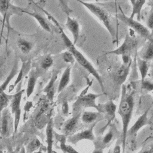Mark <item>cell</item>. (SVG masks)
<instances>
[{"label": "cell", "instance_id": "obj_1", "mask_svg": "<svg viewBox=\"0 0 153 153\" xmlns=\"http://www.w3.org/2000/svg\"><path fill=\"white\" fill-rule=\"evenodd\" d=\"M51 19L59 28L60 36L67 50H68L72 54L75 60L77 62V63L96 79L100 87L101 90L104 93L105 87L103 84V81L98 71L94 68L93 65L86 58V57L76 47L75 45L74 44L72 41L71 40L68 35L65 33L63 29L61 27L60 24L53 17L52 18L51 17Z\"/></svg>", "mask_w": 153, "mask_h": 153}, {"label": "cell", "instance_id": "obj_2", "mask_svg": "<svg viewBox=\"0 0 153 153\" xmlns=\"http://www.w3.org/2000/svg\"><path fill=\"white\" fill-rule=\"evenodd\" d=\"M126 91V86L123 85L121 98L118 109V113L121 117L122 122V148L123 152L126 148L127 137V133L134 108L133 93H128Z\"/></svg>", "mask_w": 153, "mask_h": 153}, {"label": "cell", "instance_id": "obj_3", "mask_svg": "<svg viewBox=\"0 0 153 153\" xmlns=\"http://www.w3.org/2000/svg\"><path fill=\"white\" fill-rule=\"evenodd\" d=\"M75 1L82 5L88 11L95 16L102 23L111 36L114 38H115V30L111 24L109 13L104 8L95 3L88 2L82 0Z\"/></svg>", "mask_w": 153, "mask_h": 153}, {"label": "cell", "instance_id": "obj_4", "mask_svg": "<svg viewBox=\"0 0 153 153\" xmlns=\"http://www.w3.org/2000/svg\"><path fill=\"white\" fill-rule=\"evenodd\" d=\"M137 42L134 37L129 33L125 36L123 43L114 50L105 52L106 54H114L121 56L123 63L128 64L131 63V56L136 48Z\"/></svg>", "mask_w": 153, "mask_h": 153}, {"label": "cell", "instance_id": "obj_5", "mask_svg": "<svg viewBox=\"0 0 153 153\" xmlns=\"http://www.w3.org/2000/svg\"><path fill=\"white\" fill-rule=\"evenodd\" d=\"M120 13L118 15V19L120 21L124 23L126 26H128L130 29L136 32L139 36L146 40L153 39L152 38L151 30L144 25L142 24L139 21L135 20L134 19L130 18L129 16H127L121 8L119 5Z\"/></svg>", "mask_w": 153, "mask_h": 153}, {"label": "cell", "instance_id": "obj_6", "mask_svg": "<svg viewBox=\"0 0 153 153\" xmlns=\"http://www.w3.org/2000/svg\"><path fill=\"white\" fill-rule=\"evenodd\" d=\"M102 94H95L89 93L80 96L73 104V112L75 115L78 114V111L84 108H94L99 111V106L96 104V100Z\"/></svg>", "mask_w": 153, "mask_h": 153}, {"label": "cell", "instance_id": "obj_7", "mask_svg": "<svg viewBox=\"0 0 153 153\" xmlns=\"http://www.w3.org/2000/svg\"><path fill=\"white\" fill-rule=\"evenodd\" d=\"M24 90H20L13 95L12 99L11 100V113L14 115V132L16 133L20 123V117H21V108L20 103L22 97V94Z\"/></svg>", "mask_w": 153, "mask_h": 153}, {"label": "cell", "instance_id": "obj_8", "mask_svg": "<svg viewBox=\"0 0 153 153\" xmlns=\"http://www.w3.org/2000/svg\"><path fill=\"white\" fill-rule=\"evenodd\" d=\"M97 122L93 123V124L86 130H82L74 134H71L68 138V141L69 143L76 145L78 142L83 140H88L93 141L95 140V136L94 134V128Z\"/></svg>", "mask_w": 153, "mask_h": 153}, {"label": "cell", "instance_id": "obj_9", "mask_svg": "<svg viewBox=\"0 0 153 153\" xmlns=\"http://www.w3.org/2000/svg\"><path fill=\"white\" fill-rule=\"evenodd\" d=\"M151 106H149L135 121L133 125L130 127L128 128L127 131V135L128 136H133L136 134L144 126L151 124V121L148 118V114L149 111V109L151 108Z\"/></svg>", "mask_w": 153, "mask_h": 153}, {"label": "cell", "instance_id": "obj_10", "mask_svg": "<svg viewBox=\"0 0 153 153\" xmlns=\"http://www.w3.org/2000/svg\"><path fill=\"white\" fill-rule=\"evenodd\" d=\"M65 25L72 36L74 44L76 45L80 35V24L79 22L77 19L71 17L69 15H66V20Z\"/></svg>", "mask_w": 153, "mask_h": 153}, {"label": "cell", "instance_id": "obj_11", "mask_svg": "<svg viewBox=\"0 0 153 153\" xmlns=\"http://www.w3.org/2000/svg\"><path fill=\"white\" fill-rule=\"evenodd\" d=\"M138 57L148 62L153 59V39L146 40L138 52Z\"/></svg>", "mask_w": 153, "mask_h": 153}, {"label": "cell", "instance_id": "obj_12", "mask_svg": "<svg viewBox=\"0 0 153 153\" xmlns=\"http://www.w3.org/2000/svg\"><path fill=\"white\" fill-rule=\"evenodd\" d=\"M131 63L128 64L122 63L117 69L115 74V81L119 85H123L126 81L129 74Z\"/></svg>", "mask_w": 153, "mask_h": 153}, {"label": "cell", "instance_id": "obj_13", "mask_svg": "<svg viewBox=\"0 0 153 153\" xmlns=\"http://www.w3.org/2000/svg\"><path fill=\"white\" fill-rule=\"evenodd\" d=\"M58 76V72L54 71L51 75V76L50 79L47 85L43 90V91L45 93L47 100L49 101H52L54 98L55 94V85L56 82L57 81Z\"/></svg>", "mask_w": 153, "mask_h": 153}, {"label": "cell", "instance_id": "obj_14", "mask_svg": "<svg viewBox=\"0 0 153 153\" xmlns=\"http://www.w3.org/2000/svg\"><path fill=\"white\" fill-rule=\"evenodd\" d=\"M40 75V72L38 70L32 69L30 71L29 75L27 87L26 88V94L27 97H29L34 91L37 79L39 77Z\"/></svg>", "mask_w": 153, "mask_h": 153}, {"label": "cell", "instance_id": "obj_15", "mask_svg": "<svg viewBox=\"0 0 153 153\" xmlns=\"http://www.w3.org/2000/svg\"><path fill=\"white\" fill-rule=\"evenodd\" d=\"M80 114L81 112L75 115L65 123L63 129L66 135H71V133H72L76 128L79 122V118L80 117Z\"/></svg>", "mask_w": 153, "mask_h": 153}, {"label": "cell", "instance_id": "obj_16", "mask_svg": "<svg viewBox=\"0 0 153 153\" xmlns=\"http://www.w3.org/2000/svg\"><path fill=\"white\" fill-rule=\"evenodd\" d=\"M132 8L130 16V18L134 19L135 16L137 17V20L139 21L141 17V11L143 5L146 3V0H129Z\"/></svg>", "mask_w": 153, "mask_h": 153}, {"label": "cell", "instance_id": "obj_17", "mask_svg": "<svg viewBox=\"0 0 153 153\" xmlns=\"http://www.w3.org/2000/svg\"><path fill=\"white\" fill-rule=\"evenodd\" d=\"M45 133L47 142V152L53 153V122L52 119H50L47 123L45 130Z\"/></svg>", "mask_w": 153, "mask_h": 153}, {"label": "cell", "instance_id": "obj_18", "mask_svg": "<svg viewBox=\"0 0 153 153\" xmlns=\"http://www.w3.org/2000/svg\"><path fill=\"white\" fill-rule=\"evenodd\" d=\"M71 66L70 65L68 66L64 70L59 83L57 87V93L62 92L69 84L71 81Z\"/></svg>", "mask_w": 153, "mask_h": 153}, {"label": "cell", "instance_id": "obj_19", "mask_svg": "<svg viewBox=\"0 0 153 153\" xmlns=\"http://www.w3.org/2000/svg\"><path fill=\"white\" fill-rule=\"evenodd\" d=\"M22 12L23 13L27 14L29 16H30L33 18L35 19V20L37 22V23L39 25V26L46 32H51V29L47 23V20L45 19L41 16L39 13H36V12H29V11H23L22 10Z\"/></svg>", "mask_w": 153, "mask_h": 153}, {"label": "cell", "instance_id": "obj_20", "mask_svg": "<svg viewBox=\"0 0 153 153\" xmlns=\"http://www.w3.org/2000/svg\"><path fill=\"white\" fill-rule=\"evenodd\" d=\"M103 106L102 107L100 105L99 106V111L103 109V112H105L108 115V117L110 118V120L114 119L115 116V113L117 111V105L114 103V102L112 100H108L105 104L102 105Z\"/></svg>", "mask_w": 153, "mask_h": 153}, {"label": "cell", "instance_id": "obj_21", "mask_svg": "<svg viewBox=\"0 0 153 153\" xmlns=\"http://www.w3.org/2000/svg\"><path fill=\"white\" fill-rule=\"evenodd\" d=\"M17 45L20 51L23 54H28L33 48V44L23 38H19L17 41Z\"/></svg>", "mask_w": 153, "mask_h": 153}, {"label": "cell", "instance_id": "obj_22", "mask_svg": "<svg viewBox=\"0 0 153 153\" xmlns=\"http://www.w3.org/2000/svg\"><path fill=\"white\" fill-rule=\"evenodd\" d=\"M10 117L7 110L2 111V123H1V133L4 136H8L10 133Z\"/></svg>", "mask_w": 153, "mask_h": 153}, {"label": "cell", "instance_id": "obj_23", "mask_svg": "<svg viewBox=\"0 0 153 153\" xmlns=\"http://www.w3.org/2000/svg\"><path fill=\"white\" fill-rule=\"evenodd\" d=\"M100 115V112L84 111L81 115V120L85 124H91L97 122V120Z\"/></svg>", "mask_w": 153, "mask_h": 153}, {"label": "cell", "instance_id": "obj_24", "mask_svg": "<svg viewBox=\"0 0 153 153\" xmlns=\"http://www.w3.org/2000/svg\"><path fill=\"white\" fill-rule=\"evenodd\" d=\"M137 66L140 75V81L146 78L149 71L148 62L144 60L139 57L137 59Z\"/></svg>", "mask_w": 153, "mask_h": 153}, {"label": "cell", "instance_id": "obj_25", "mask_svg": "<svg viewBox=\"0 0 153 153\" xmlns=\"http://www.w3.org/2000/svg\"><path fill=\"white\" fill-rule=\"evenodd\" d=\"M17 72H18V62L17 61H16L11 69V71L10 74L8 75V76L7 77L4 82L0 85V94L2 91H5L8 85L11 82V81L13 79V78L16 75V74H17Z\"/></svg>", "mask_w": 153, "mask_h": 153}, {"label": "cell", "instance_id": "obj_26", "mask_svg": "<svg viewBox=\"0 0 153 153\" xmlns=\"http://www.w3.org/2000/svg\"><path fill=\"white\" fill-rule=\"evenodd\" d=\"M30 66V61L29 62H23L22 67L19 71L18 76H17V78L15 80V82H14V84L12 87V88H11L10 91H11L14 88L22 81V79H23V76H25V75L26 74V72L28 71V67Z\"/></svg>", "mask_w": 153, "mask_h": 153}, {"label": "cell", "instance_id": "obj_27", "mask_svg": "<svg viewBox=\"0 0 153 153\" xmlns=\"http://www.w3.org/2000/svg\"><path fill=\"white\" fill-rule=\"evenodd\" d=\"M13 95H9L2 91L0 94V114L7 107L12 99Z\"/></svg>", "mask_w": 153, "mask_h": 153}, {"label": "cell", "instance_id": "obj_28", "mask_svg": "<svg viewBox=\"0 0 153 153\" xmlns=\"http://www.w3.org/2000/svg\"><path fill=\"white\" fill-rule=\"evenodd\" d=\"M54 60L50 54H47L43 56L40 61L41 68L44 70H48L53 65Z\"/></svg>", "mask_w": 153, "mask_h": 153}, {"label": "cell", "instance_id": "obj_29", "mask_svg": "<svg viewBox=\"0 0 153 153\" xmlns=\"http://www.w3.org/2000/svg\"><path fill=\"white\" fill-rule=\"evenodd\" d=\"M65 136H61L60 139V147L64 153H81L74 149L71 145L65 143Z\"/></svg>", "mask_w": 153, "mask_h": 153}, {"label": "cell", "instance_id": "obj_30", "mask_svg": "<svg viewBox=\"0 0 153 153\" xmlns=\"http://www.w3.org/2000/svg\"><path fill=\"white\" fill-rule=\"evenodd\" d=\"M41 142L38 139H33L27 145L26 149H25L26 153H33L37 151L38 148L41 146Z\"/></svg>", "mask_w": 153, "mask_h": 153}, {"label": "cell", "instance_id": "obj_31", "mask_svg": "<svg viewBox=\"0 0 153 153\" xmlns=\"http://www.w3.org/2000/svg\"><path fill=\"white\" fill-rule=\"evenodd\" d=\"M10 5L9 0H0V13L2 16L4 21L6 18Z\"/></svg>", "mask_w": 153, "mask_h": 153}, {"label": "cell", "instance_id": "obj_32", "mask_svg": "<svg viewBox=\"0 0 153 153\" xmlns=\"http://www.w3.org/2000/svg\"><path fill=\"white\" fill-rule=\"evenodd\" d=\"M140 87L142 89L147 91H153V81L146 78L140 81Z\"/></svg>", "mask_w": 153, "mask_h": 153}, {"label": "cell", "instance_id": "obj_33", "mask_svg": "<svg viewBox=\"0 0 153 153\" xmlns=\"http://www.w3.org/2000/svg\"><path fill=\"white\" fill-rule=\"evenodd\" d=\"M62 59L65 62L70 64H72L75 60L72 54L68 50H66L62 53Z\"/></svg>", "mask_w": 153, "mask_h": 153}, {"label": "cell", "instance_id": "obj_34", "mask_svg": "<svg viewBox=\"0 0 153 153\" xmlns=\"http://www.w3.org/2000/svg\"><path fill=\"white\" fill-rule=\"evenodd\" d=\"M152 5L151 7V10L148 15L147 20H146V27L151 30H153V2H152Z\"/></svg>", "mask_w": 153, "mask_h": 153}, {"label": "cell", "instance_id": "obj_35", "mask_svg": "<svg viewBox=\"0 0 153 153\" xmlns=\"http://www.w3.org/2000/svg\"><path fill=\"white\" fill-rule=\"evenodd\" d=\"M59 2L61 5L62 9L66 15H69L72 12V10L69 7L66 0H59Z\"/></svg>", "mask_w": 153, "mask_h": 153}, {"label": "cell", "instance_id": "obj_36", "mask_svg": "<svg viewBox=\"0 0 153 153\" xmlns=\"http://www.w3.org/2000/svg\"><path fill=\"white\" fill-rule=\"evenodd\" d=\"M114 136V131L111 129L109 130V131L104 136V137L103 138L102 142L103 143V144L106 145V144H108L109 143H110L112 141V140L113 139Z\"/></svg>", "mask_w": 153, "mask_h": 153}, {"label": "cell", "instance_id": "obj_37", "mask_svg": "<svg viewBox=\"0 0 153 153\" xmlns=\"http://www.w3.org/2000/svg\"><path fill=\"white\" fill-rule=\"evenodd\" d=\"M69 104L67 100H65L63 103H62V113L64 115L66 116L68 115L69 114Z\"/></svg>", "mask_w": 153, "mask_h": 153}, {"label": "cell", "instance_id": "obj_38", "mask_svg": "<svg viewBox=\"0 0 153 153\" xmlns=\"http://www.w3.org/2000/svg\"><path fill=\"white\" fill-rule=\"evenodd\" d=\"M138 153H153V142L146 146L145 148H143Z\"/></svg>", "mask_w": 153, "mask_h": 153}, {"label": "cell", "instance_id": "obj_39", "mask_svg": "<svg viewBox=\"0 0 153 153\" xmlns=\"http://www.w3.org/2000/svg\"><path fill=\"white\" fill-rule=\"evenodd\" d=\"M121 146L119 145H117L113 150V153H121Z\"/></svg>", "mask_w": 153, "mask_h": 153}, {"label": "cell", "instance_id": "obj_40", "mask_svg": "<svg viewBox=\"0 0 153 153\" xmlns=\"http://www.w3.org/2000/svg\"><path fill=\"white\" fill-rule=\"evenodd\" d=\"M91 153H103V152L102 149H96L94 150Z\"/></svg>", "mask_w": 153, "mask_h": 153}, {"label": "cell", "instance_id": "obj_41", "mask_svg": "<svg viewBox=\"0 0 153 153\" xmlns=\"http://www.w3.org/2000/svg\"><path fill=\"white\" fill-rule=\"evenodd\" d=\"M19 153H26V150H25V148L24 147H22L20 149V151Z\"/></svg>", "mask_w": 153, "mask_h": 153}, {"label": "cell", "instance_id": "obj_42", "mask_svg": "<svg viewBox=\"0 0 153 153\" xmlns=\"http://www.w3.org/2000/svg\"><path fill=\"white\" fill-rule=\"evenodd\" d=\"M33 153H42V151H41V150H39V151H36Z\"/></svg>", "mask_w": 153, "mask_h": 153}, {"label": "cell", "instance_id": "obj_43", "mask_svg": "<svg viewBox=\"0 0 153 153\" xmlns=\"http://www.w3.org/2000/svg\"><path fill=\"white\" fill-rule=\"evenodd\" d=\"M152 95H153V91H152ZM152 104H153V100H152Z\"/></svg>", "mask_w": 153, "mask_h": 153}, {"label": "cell", "instance_id": "obj_44", "mask_svg": "<svg viewBox=\"0 0 153 153\" xmlns=\"http://www.w3.org/2000/svg\"><path fill=\"white\" fill-rule=\"evenodd\" d=\"M146 1H147V0H146ZM148 1H151V2H153V0H148Z\"/></svg>", "mask_w": 153, "mask_h": 153}, {"label": "cell", "instance_id": "obj_45", "mask_svg": "<svg viewBox=\"0 0 153 153\" xmlns=\"http://www.w3.org/2000/svg\"><path fill=\"white\" fill-rule=\"evenodd\" d=\"M0 153H3V152H2V151H1V149H0Z\"/></svg>", "mask_w": 153, "mask_h": 153}, {"label": "cell", "instance_id": "obj_46", "mask_svg": "<svg viewBox=\"0 0 153 153\" xmlns=\"http://www.w3.org/2000/svg\"><path fill=\"white\" fill-rule=\"evenodd\" d=\"M94 1H95L96 2H97V1H98V0H94Z\"/></svg>", "mask_w": 153, "mask_h": 153}, {"label": "cell", "instance_id": "obj_47", "mask_svg": "<svg viewBox=\"0 0 153 153\" xmlns=\"http://www.w3.org/2000/svg\"><path fill=\"white\" fill-rule=\"evenodd\" d=\"M115 1H116V0H115Z\"/></svg>", "mask_w": 153, "mask_h": 153}]
</instances>
